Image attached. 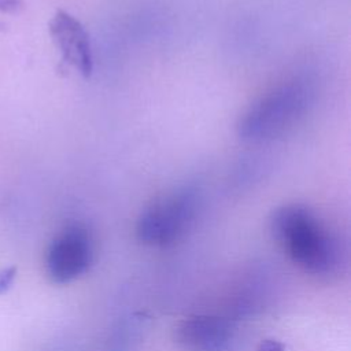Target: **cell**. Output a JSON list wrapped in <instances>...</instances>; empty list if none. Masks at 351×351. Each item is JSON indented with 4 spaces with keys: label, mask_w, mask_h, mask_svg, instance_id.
Masks as SVG:
<instances>
[{
    "label": "cell",
    "mask_w": 351,
    "mask_h": 351,
    "mask_svg": "<svg viewBox=\"0 0 351 351\" xmlns=\"http://www.w3.org/2000/svg\"><path fill=\"white\" fill-rule=\"evenodd\" d=\"M270 229L282 252L302 271L329 277L340 270L344 252L339 237L307 206L287 204L277 208Z\"/></svg>",
    "instance_id": "1"
},
{
    "label": "cell",
    "mask_w": 351,
    "mask_h": 351,
    "mask_svg": "<svg viewBox=\"0 0 351 351\" xmlns=\"http://www.w3.org/2000/svg\"><path fill=\"white\" fill-rule=\"evenodd\" d=\"M313 89L304 80H289L271 88L255 100L237 125L239 136L250 141H262L282 134L307 111Z\"/></svg>",
    "instance_id": "2"
},
{
    "label": "cell",
    "mask_w": 351,
    "mask_h": 351,
    "mask_svg": "<svg viewBox=\"0 0 351 351\" xmlns=\"http://www.w3.org/2000/svg\"><path fill=\"white\" fill-rule=\"evenodd\" d=\"M200 206L193 186H181L152 202L136 222L137 239L151 247H167L181 240L192 228Z\"/></svg>",
    "instance_id": "3"
},
{
    "label": "cell",
    "mask_w": 351,
    "mask_h": 351,
    "mask_svg": "<svg viewBox=\"0 0 351 351\" xmlns=\"http://www.w3.org/2000/svg\"><path fill=\"white\" fill-rule=\"evenodd\" d=\"M95 259L90 232L80 223L63 228L45 252V273L55 284H69L88 271Z\"/></svg>",
    "instance_id": "4"
},
{
    "label": "cell",
    "mask_w": 351,
    "mask_h": 351,
    "mask_svg": "<svg viewBox=\"0 0 351 351\" xmlns=\"http://www.w3.org/2000/svg\"><path fill=\"white\" fill-rule=\"evenodd\" d=\"M234 337L233 321L213 314L188 317L176 328V340L185 351H230Z\"/></svg>",
    "instance_id": "5"
},
{
    "label": "cell",
    "mask_w": 351,
    "mask_h": 351,
    "mask_svg": "<svg viewBox=\"0 0 351 351\" xmlns=\"http://www.w3.org/2000/svg\"><path fill=\"white\" fill-rule=\"evenodd\" d=\"M49 33L63 60L84 77L93 70V55L89 34L82 23L66 11H58L49 22Z\"/></svg>",
    "instance_id": "6"
},
{
    "label": "cell",
    "mask_w": 351,
    "mask_h": 351,
    "mask_svg": "<svg viewBox=\"0 0 351 351\" xmlns=\"http://www.w3.org/2000/svg\"><path fill=\"white\" fill-rule=\"evenodd\" d=\"M256 351H285V350L280 341L274 339H266L259 344Z\"/></svg>",
    "instance_id": "7"
},
{
    "label": "cell",
    "mask_w": 351,
    "mask_h": 351,
    "mask_svg": "<svg viewBox=\"0 0 351 351\" xmlns=\"http://www.w3.org/2000/svg\"><path fill=\"white\" fill-rule=\"evenodd\" d=\"M19 0H0V10L3 11H14L18 8Z\"/></svg>",
    "instance_id": "8"
},
{
    "label": "cell",
    "mask_w": 351,
    "mask_h": 351,
    "mask_svg": "<svg viewBox=\"0 0 351 351\" xmlns=\"http://www.w3.org/2000/svg\"><path fill=\"white\" fill-rule=\"evenodd\" d=\"M12 270H4L1 274H0V287H4V285H8L11 281H12Z\"/></svg>",
    "instance_id": "9"
}]
</instances>
